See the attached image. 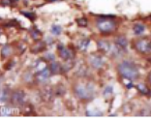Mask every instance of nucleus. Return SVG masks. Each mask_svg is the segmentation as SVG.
I'll use <instances>...</instances> for the list:
<instances>
[{"instance_id": "f257e3e1", "label": "nucleus", "mask_w": 151, "mask_h": 118, "mask_svg": "<svg viewBox=\"0 0 151 118\" xmlns=\"http://www.w3.org/2000/svg\"><path fill=\"white\" fill-rule=\"evenodd\" d=\"M118 73L122 76L123 78H125L127 79H137L139 78V69L136 66L135 63H133L132 61H122L121 63L118 65L117 67Z\"/></svg>"}, {"instance_id": "f03ea898", "label": "nucleus", "mask_w": 151, "mask_h": 118, "mask_svg": "<svg viewBox=\"0 0 151 118\" xmlns=\"http://www.w3.org/2000/svg\"><path fill=\"white\" fill-rule=\"evenodd\" d=\"M74 93L82 101L92 100L95 96V88L91 83H78L74 87Z\"/></svg>"}, {"instance_id": "7ed1b4c3", "label": "nucleus", "mask_w": 151, "mask_h": 118, "mask_svg": "<svg viewBox=\"0 0 151 118\" xmlns=\"http://www.w3.org/2000/svg\"><path fill=\"white\" fill-rule=\"evenodd\" d=\"M96 26L103 34H111L116 29V23L109 19H98L96 20Z\"/></svg>"}, {"instance_id": "20e7f679", "label": "nucleus", "mask_w": 151, "mask_h": 118, "mask_svg": "<svg viewBox=\"0 0 151 118\" xmlns=\"http://www.w3.org/2000/svg\"><path fill=\"white\" fill-rule=\"evenodd\" d=\"M25 92L23 90H15L12 91L11 99H10V103L12 104V106H22L25 104Z\"/></svg>"}, {"instance_id": "39448f33", "label": "nucleus", "mask_w": 151, "mask_h": 118, "mask_svg": "<svg viewBox=\"0 0 151 118\" xmlns=\"http://www.w3.org/2000/svg\"><path fill=\"white\" fill-rule=\"evenodd\" d=\"M135 47L137 51L142 54H151V40L149 39H139L136 42Z\"/></svg>"}, {"instance_id": "423d86ee", "label": "nucleus", "mask_w": 151, "mask_h": 118, "mask_svg": "<svg viewBox=\"0 0 151 118\" xmlns=\"http://www.w3.org/2000/svg\"><path fill=\"white\" fill-rule=\"evenodd\" d=\"M51 76V73L50 71L49 68H44L43 70H41L39 72H37V74L35 75L36 81L40 83H45L49 81L50 77Z\"/></svg>"}, {"instance_id": "0eeeda50", "label": "nucleus", "mask_w": 151, "mask_h": 118, "mask_svg": "<svg viewBox=\"0 0 151 118\" xmlns=\"http://www.w3.org/2000/svg\"><path fill=\"white\" fill-rule=\"evenodd\" d=\"M58 53H59V56L65 61L71 60V59H73V57H74V53H72L71 50H69V48L65 47L63 46L58 47Z\"/></svg>"}, {"instance_id": "6e6552de", "label": "nucleus", "mask_w": 151, "mask_h": 118, "mask_svg": "<svg viewBox=\"0 0 151 118\" xmlns=\"http://www.w3.org/2000/svg\"><path fill=\"white\" fill-rule=\"evenodd\" d=\"M89 62H90V65L94 69H100L103 67V65H104L103 58L100 56V55H97V54L90 55V57H89Z\"/></svg>"}, {"instance_id": "1a4fd4ad", "label": "nucleus", "mask_w": 151, "mask_h": 118, "mask_svg": "<svg viewBox=\"0 0 151 118\" xmlns=\"http://www.w3.org/2000/svg\"><path fill=\"white\" fill-rule=\"evenodd\" d=\"M12 91L9 87H3L0 88V102L2 103H10L11 99Z\"/></svg>"}, {"instance_id": "9d476101", "label": "nucleus", "mask_w": 151, "mask_h": 118, "mask_svg": "<svg viewBox=\"0 0 151 118\" xmlns=\"http://www.w3.org/2000/svg\"><path fill=\"white\" fill-rule=\"evenodd\" d=\"M114 43L119 48H121V50H125L127 46H128V40H127V38L125 36L116 37L114 39Z\"/></svg>"}, {"instance_id": "9b49d317", "label": "nucleus", "mask_w": 151, "mask_h": 118, "mask_svg": "<svg viewBox=\"0 0 151 118\" xmlns=\"http://www.w3.org/2000/svg\"><path fill=\"white\" fill-rule=\"evenodd\" d=\"M44 50H46V43L38 40L36 43L34 44V46L31 47V53H39L41 51H43Z\"/></svg>"}, {"instance_id": "f8f14e48", "label": "nucleus", "mask_w": 151, "mask_h": 118, "mask_svg": "<svg viewBox=\"0 0 151 118\" xmlns=\"http://www.w3.org/2000/svg\"><path fill=\"white\" fill-rule=\"evenodd\" d=\"M97 47L98 50L103 53H109L111 50V44L106 40H100L97 42Z\"/></svg>"}, {"instance_id": "ddd939ff", "label": "nucleus", "mask_w": 151, "mask_h": 118, "mask_svg": "<svg viewBox=\"0 0 151 118\" xmlns=\"http://www.w3.org/2000/svg\"><path fill=\"white\" fill-rule=\"evenodd\" d=\"M53 96H55L54 95V91H53V89L50 88V87L45 88L43 93H42V97L47 101V102H50V101H52Z\"/></svg>"}, {"instance_id": "4468645a", "label": "nucleus", "mask_w": 151, "mask_h": 118, "mask_svg": "<svg viewBox=\"0 0 151 118\" xmlns=\"http://www.w3.org/2000/svg\"><path fill=\"white\" fill-rule=\"evenodd\" d=\"M13 53V47L10 45H5L1 50V57L2 59L8 58L9 56H11V54Z\"/></svg>"}, {"instance_id": "2eb2a0df", "label": "nucleus", "mask_w": 151, "mask_h": 118, "mask_svg": "<svg viewBox=\"0 0 151 118\" xmlns=\"http://www.w3.org/2000/svg\"><path fill=\"white\" fill-rule=\"evenodd\" d=\"M49 69L51 75H58L61 73V65L58 62H51Z\"/></svg>"}, {"instance_id": "dca6fc26", "label": "nucleus", "mask_w": 151, "mask_h": 118, "mask_svg": "<svg viewBox=\"0 0 151 118\" xmlns=\"http://www.w3.org/2000/svg\"><path fill=\"white\" fill-rule=\"evenodd\" d=\"M22 79L24 82L31 84V83L34 82V81H36V78H35V75L32 74L31 72H25L22 76Z\"/></svg>"}, {"instance_id": "f3484780", "label": "nucleus", "mask_w": 151, "mask_h": 118, "mask_svg": "<svg viewBox=\"0 0 151 118\" xmlns=\"http://www.w3.org/2000/svg\"><path fill=\"white\" fill-rule=\"evenodd\" d=\"M136 88L139 90V91L142 93V94L145 95V96H150L151 95V91L150 89L147 87L145 84H142V83H139V84L136 85Z\"/></svg>"}, {"instance_id": "a211bd4d", "label": "nucleus", "mask_w": 151, "mask_h": 118, "mask_svg": "<svg viewBox=\"0 0 151 118\" xmlns=\"http://www.w3.org/2000/svg\"><path fill=\"white\" fill-rule=\"evenodd\" d=\"M145 26L143 25V24H140V23H137L133 27V31L136 35H140V34H142L143 32H145Z\"/></svg>"}, {"instance_id": "6ab92c4d", "label": "nucleus", "mask_w": 151, "mask_h": 118, "mask_svg": "<svg viewBox=\"0 0 151 118\" xmlns=\"http://www.w3.org/2000/svg\"><path fill=\"white\" fill-rule=\"evenodd\" d=\"M74 61L72 60H67V62L63 65H61V72L62 73H67L68 71H70L72 68L74 67Z\"/></svg>"}, {"instance_id": "aec40b11", "label": "nucleus", "mask_w": 151, "mask_h": 118, "mask_svg": "<svg viewBox=\"0 0 151 118\" xmlns=\"http://www.w3.org/2000/svg\"><path fill=\"white\" fill-rule=\"evenodd\" d=\"M53 91H54V95H55L56 97H62L64 94H65V92H66V90H65V87L63 85H57L55 88L53 89Z\"/></svg>"}, {"instance_id": "412c9836", "label": "nucleus", "mask_w": 151, "mask_h": 118, "mask_svg": "<svg viewBox=\"0 0 151 118\" xmlns=\"http://www.w3.org/2000/svg\"><path fill=\"white\" fill-rule=\"evenodd\" d=\"M13 114V109L9 106H2L0 107V115L2 116H9Z\"/></svg>"}, {"instance_id": "4be33fe9", "label": "nucleus", "mask_w": 151, "mask_h": 118, "mask_svg": "<svg viewBox=\"0 0 151 118\" xmlns=\"http://www.w3.org/2000/svg\"><path fill=\"white\" fill-rule=\"evenodd\" d=\"M89 43H90V40L89 39L81 40L80 43H78V48H80L81 51H85L87 50V47L89 46Z\"/></svg>"}, {"instance_id": "5701e85b", "label": "nucleus", "mask_w": 151, "mask_h": 118, "mask_svg": "<svg viewBox=\"0 0 151 118\" xmlns=\"http://www.w3.org/2000/svg\"><path fill=\"white\" fill-rule=\"evenodd\" d=\"M30 35H31L33 40L38 41V40L41 39V37H42V33H41L37 28H33V29L30 30Z\"/></svg>"}, {"instance_id": "b1692460", "label": "nucleus", "mask_w": 151, "mask_h": 118, "mask_svg": "<svg viewBox=\"0 0 151 118\" xmlns=\"http://www.w3.org/2000/svg\"><path fill=\"white\" fill-rule=\"evenodd\" d=\"M62 31V27L60 25H52L50 27V33L53 35H59Z\"/></svg>"}, {"instance_id": "393cba45", "label": "nucleus", "mask_w": 151, "mask_h": 118, "mask_svg": "<svg viewBox=\"0 0 151 118\" xmlns=\"http://www.w3.org/2000/svg\"><path fill=\"white\" fill-rule=\"evenodd\" d=\"M20 14H22L23 16H25L27 19H29L30 20H35L36 18H37V16H36V14L35 13H33V12H20Z\"/></svg>"}, {"instance_id": "a878e982", "label": "nucleus", "mask_w": 151, "mask_h": 118, "mask_svg": "<svg viewBox=\"0 0 151 118\" xmlns=\"http://www.w3.org/2000/svg\"><path fill=\"white\" fill-rule=\"evenodd\" d=\"M77 23L80 27H86L87 26V19L85 18H81L77 19Z\"/></svg>"}, {"instance_id": "bb28decb", "label": "nucleus", "mask_w": 151, "mask_h": 118, "mask_svg": "<svg viewBox=\"0 0 151 118\" xmlns=\"http://www.w3.org/2000/svg\"><path fill=\"white\" fill-rule=\"evenodd\" d=\"M86 68L84 67V66H81V69H78V71L77 73L78 76H80V77H84L85 75H86Z\"/></svg>"}, {"instance_id": "cd10ccee", "label": "nucleus", "mask_w": 151, "mask_h": 118, "mask_svg": "<svg viewBox=\"0 0 151 118\" xmlns=\"http://www.w3.org/2000/svg\"><path fill=\"white\" fill-rule=\"evenodd\" d=\"M103 94H104V96L106 97V98L109 97V96H111L112 94V87H111V86H108V87H106Z\"/></svg>"}, {"instance_id": "c85d7f7f", "label": "nucleus", "mask_w": 151, "mask_h": 118, "mask_svg": "<svg viewBox=\"0 0 151 118\" xmlns=\"http://www.w3.org/2000/svg\"><path fill=\"white\" fill-rule=\"evenodd\" d=\"M16 1H18V0H1V5L2 6H12Z\"/></svg>"}, {"instance_id": "c756f323", "label": "nucleus", "mask_w": 151, "mask_h": 118, "mask_svg": "<svg viewBox=\"0 0 151 118\" xmlns=\"http://www.w3.org/2000/svg\"><path fill=\"white\" fill-rule=\"evenodd\" d=\"M44 58L46 59V60H47V61L52 62L54 60V55L52 53H46L44 55Z\"/></svg>"}, {"instance_id": "7c9ffc66", "label": "nucleus", "mask_w": 151, "mask_h": 118, "mask_svg": "<svg viewBox=\"0 0 151 118\" xmlns=\"http://www.w3.org/2000/svg\"><path fill=\"white\" fill-rule=\"evenodd\" d=\"M3 81H4V78H3V76L2 75H0V85L3 83Z\"/></svg>"}, {"instance_id": "2f4dec72", "label": "nucleus", "mask_w": 151, "mask_h": 118, "mask_svg": "<svg viewBox=\"0 0 151 118\" xmlns=\"http://www.w3.org/2000/svg\"><path fill=\"white\" fill-rule=\"evenodd\" d=\"M148 78V81H149V82L151 83V73H150V74L148 75V78Z\"/></svg>"}, {"instance_id": "473e14b6", "label": "nucleus", "mask_w": 151, "mask_h": 118, "mask_svg": "<svg viewBox=\"0 0 151 118\" xmlns=\"http://www.w3.org/2000/svg\"><path fill=\"white\" fill-rule=\"evenodd\" d=\"M47 2H53V1H57V0H46Z\"/></svg>"}]
</instances>
